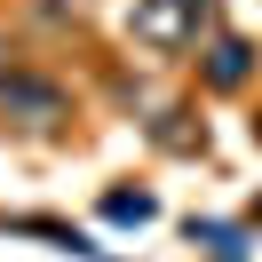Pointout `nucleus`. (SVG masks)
Segmentation results:
<instances>
[{
    "label": "nucleus",
    "mask_w": 262,
    "mask_h": 262,
    "mask_svg": "<svg viewBox=\"0 0 262 262\" xmlns=\"http://www.w3.org/2000/svg\"><path fill=\"white\" fill-rule=\"evenodd\" d=\"M199 24H207V0H135V40L143 48H191Z\"/></svg>",
    "instance_id": "nucleus-1"
},
{
    "label": "nucleus",
    "mask_w": 262,
    "mask_h": 262,
    "mask_svg": "<svg viewBox=\"0 0 262 262\" xmlns=\"http://www.w3.org/2000/svg\"><path fill=\"white\" fill-rule=\"evenodd\" d=\"M0 112L24 119V127H56V119H64V88L56 80H16V72H8V80H0Z\"/></svg>",
    "instance_id": "nucleus-2"
},
{
    "label": "nucleus",
    "mask_w": 262,
    "mask_h": 262,
    "mask_svg": "<svg viewBox=\"0 0 262 262\" xmlns=\"http://www.w3.org/2000/svg\"><path fill=\"white\" fill-rule=\"evenodd\" d=\"M246 72H254V48H246V40H214L207 48V80L214 88H238Z\"/></svg>",
    "instance_id": "nucleus-3"
},
{
    "label": "nucleus",
    "mask_w": 262,
    "mask_h": 262,
    "mask_svg": "<svg viewBox=\"0 0 262 262\" xmlns=\"http://www.w3.org/2000/svg\"><path fill=\"white\" fill-rule=\"evenodd\" d=\"M103 214H112V223H151V199H143V191H112Z\"/></svg>",
    "instance_id": "nucleus-4"
},
{
    "label": "nucleus",
    "mask_w": 262,
    "mask_h": 262,
    "mask_svg": "<svg viewBox=\"0 0 262 262\" xmlns=\"http://www.w3.org/2000/svg\"><path fill=\"white\" fill-rule=\"evenodd\" d=\"M0 80H8V72H0Z\"/></svg>",
    "instance_id": "nucleus-5"
}]
</instances>
